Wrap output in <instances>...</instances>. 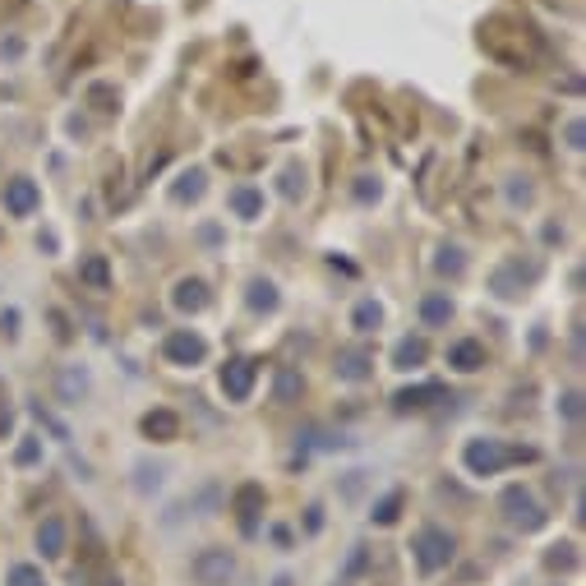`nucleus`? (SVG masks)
<instances>
[{"instance_id": "aec40b11", "label": "nucleus", "mask_w": 586, "mask_h": 586, "mask_svg": "<svg viewBox=\"0 0 586 586\" xmlns=\"http://www.w3.org/2000/svg\"><path fill=\"white\" fill-rule=\"evenodd\" d=\"M379 323H383V310L374 300H360L356 310H351V328H356V333H374Z\"/></svg>"}, {"instance_id": "c756f323", "label": "nucleus", "mask_w": 586, "mask_h": 586, "mask_svg": "<svg viewBox=\"0 0 586 586\" xmlns=\"http://www.w3.org/2000/svg\"><path fill=\"white\" fill-rule=\"evenodd\" d=\"M14 462H19V467H33V462H42V443L24 439V443H19V453H14Z\"/></svg>"}, {"instance_id": "7c9ffc66", "label": "nucleus", "mask_w": 586, "mask_h": 586, "mask_svg": "<svg viewBox=\"0 0 586 586\" xmlns=\"http://www.w3.org/2000/svg\"><path fill=\"white\" fill-rule=\"evenodd\" d=\"M531 199H536V190H531L527 180H522V185H517V176H513V185H508V204H513V208H527Z\"/></svg>"}, {"instance_id": "423d86ee", "label": "nucleus", "mask_w": 586, "mask_h": 586, "mask_svg": "<svg viewBox=\"0 0 586 586\" xmlns=\"http://www.w3.org/2000/svg\"><path fill=\"white\" fill-rule=\"evenodd\" d=\"M42 208V190L33 176H14L5 180V213L10 217H33Z\"/></svg>"}, {"instance_id": "f257e3e1", "label": "nucleus", "mask_w": 586, "mask_h": 586, "mask_svg": "<svg viewBox=\"0 0 586 586\" xmlns=\"http://www.w3.org/2000/svg\"><path fill=\"white\" fill-rule=\"evenodd\" d=\"M499 508H503V522H508L513 531H522V536H531V531H540L545 522H550L545 503L536 499L531 485H508V490L499 494Z\"/></svg>"}, {"instance_id": "1a4fd4ad", "label": "nucleus", "mask_w": 586, "mask_h": 586, "mask_svg": "<svg viewBox=\"0 0 586 586\" xmlns=\"http://www.w3.org/2000/svg\"><path fill=\"white\" fill-rule=\"evenodd\" d=\"M222 393L231 402H245L254 393V360H227L222 365Z\"/></svg>"}, {"instance_id": "9b49d317", "label": "nucleus", "mask_w": 586, "mask_h": 586, "mask_svg": "<svg viewBox=\"0 0 586 586\" xmlns=\"http://www.w3.org/2000/svg\"><path fill=\"white\" fill-rule=\"evenodd\" d=\"M259 513H264V490H259V485H240L236 490V517H240V527H245V536H254Z\"/></svg>"}, {"instance_id": "f03ea898", "label": "nucleus", "mask_w": 586, "mask_h": 586, "mask_svg": "<svg viewBox=\"0 0 586 586\" xmlns=\"http://www.w3.org/2000/svg\"><path fill=\"white\" fill-rule=\"evenodd\" d=\"M522 457H531V448H508L503 439H471L462 462H467L471 476H499L503 467H513Z\"/></svg>"}, {"instance_id": "4be33fe9", "label": "nucleus", "mask_w": 586, "mask_h": 586, "mask_svg": "<svg viewBox=\"0 0 586 586\" xmlns=\"http://www.w3.org/2000/svg\"><path fill=\"white\" fill-rule=\"evenodd\" d=\"M60 397H65V402L88 397V374L84 370H65V374H60Z\"/></svg>"}, {"instance_id": "6ab92c4d", "label": "nucleus", "mask_w": 586, "mask_h": 586, "mask_svg": "<svg viewBox=\"0 0 586 586\" xmlns=\"http://www.w3.org/2000/svg\"><path fill=\"white\" fill-rule=\"evenodd\" d=\"M79 277H84L93 291H107L111 287V264L102 259V254H88L84 264H79Z\"/></svg>"}, {"instance_id": "dca6fc26", "label": "nucleus", "mask_w": 586, "mask_h": 586, "mask_svg": "<svg viewBox=\"0 0 586 586\" xmlns=\"http://www.w3.org/2000/svg\"><path fill=\"white\" fill-rule=\"evenodd\" d=\"M245 300H250V310L273 314L282 296H277V282H268V277H250V287H245Z\"/></svg>"}, {"instance_id": "5701e85b", "label": "nucleus", "mask_w": 586, "mask_h": 586, "mask_svg": "<svg viewBox=\"0 0 586 586\" xmlns=\"http://www.w3.org/2000/svg\"><path fill=\"white\" fill-rule=\"evenodd\" d=\"M545 568H550V573H573L577 568V545H554V550L545 554Z\"/></svg>"}, {"instance_id": "2eb2a0df", "label": "nucleus", "mask_w": 586, "mask_h": 586, "mask_svg": "<svg viewBox=\"0 0 586 586\" xmlns=\"http://www.w3.org/2000/svg\"><path fill=\"white\" fill-rule=\"evenodd\" d=\"M333 370H337V379H342V383H365V379L374 374V370H370V356H365V351H342Z\"/></svg>"}, {"instance_id": "7ed1b4c3", "label": "nucleus", "mask_w": 586, "mask_h": 586, "mask_svg": "<svg viewBox=\"0 0 586 586\" xmlns=\"http://www.w3.org/2000/svg\"><path fill=\"white\" fill-rule=\"evenodd\" d=\"M411 554H416L420 573H443V568L453 563V554H457V540H453V531H448V527H434V522H430V527L416 531Z\"/></svg>"}, {"instance_id": "4468645a", "label": "nucleus", "mask_w": 586, "mask_h": 586, "mask_svg": "<svg viewBox=\"0 0 586 586\" xmlns=\"http://www.w3.org/2000/svg\"><path fill=\"white\" fill-rule=\"evenodd\" d=\"M227 204L236 217H245V222H254V217L264 213V194L254 190V185H236V190L227 194Z\"/></svg>"}, {"instance_id": "ddd939ff", "label": "nucleus", "mask_w": 586, "mask_h": 586, "mask_svg": "<svg viewBox=\"0 0 586 586\" xmlns=\"http://www.w3.org/2000/svg\"><path fill=\"white\" fill-rule=\"evenodd\" d=\"M420 319H425V328H448L453 323V296L448 291H430L420 300Z\"/></svg>"}, {"instance_id": "473e14b6", "label": "nucleus", "mask_w": 586, "mask_h": 586, "mask_svg": "<svg viewBox=\"0 0 586 586\" xmlns=\"http://www.w3.org/2000/svg\"><path fill=\"white\" fill-rule=\"evenodd\" d=\"M356 199H360V204H370V199H379V180H374V176H360Z\"/></svg>"}, {"instance_id": "f8f14e48", "label": "nucleus", "mask_w": 586, "mask_h": 586, "mask_svg": "<svg viewBox=\"0 0 586 586\" xmlns=\"http://www.w3.org/2000/svg\"><path fill=\"white\" fill-rule=\"evenodd\" d=\"M448 365H453V370H462V374H476L480 365H485V347H480L476 337H462V342H453V347H448Z\"/></svg>"}, {"instance_id": "2f4dec72", "label": "nucleus", "mask_w": 586, "mask_h": 586, "mask_svg": "<svg viewBox=\"0 0 586 586\" xmlns=\"http://www.w3.org/2000/svg\"><path fill=\"white\" fill-rule=\"evenodd\" d=\"M439 388H416V393H397V407H425V397H434Z\"/></svg>"}, {"instance_id": "0eeeda50", "label": "nucleus", "mask_w": 586, "mask_h": 586, "mask_svg": "<svg viewBox=\"0 0 586 586\" xmlns=\"http://www.w3.org/2000/svg\"><path fill=\"white\" fill-rule=\"evenodd\" d=\"M37 554H42V559H60V554L70 550V527H65V517H42V522H37Z\"/></svg>"}, {"instance_id": "39448f33", "label": "nucleus", "mask_w": 586, "mask_h": 586, "mask_svg": "<svg viewBox=\"0 0 586 586\" xmlns=\"http://www.w3.org/2000/svg\"><path fill=\"white\" fill-rule=\"evenodd\" d=\"M162 356H167L171 365H204L208 342L194 333V328H176V333H167V342H162Z\"/></svg>"}, {"instance_id": "b1692460", "label": "nucleus", "mask_w": 586, "mask_h": 586, "mask_svg": "<svg viewBox=\"0 0 586 586\" xmlns=\"http://www.w3.org/2000/svg\"><path fill=\"white\" fill-rule=\"evenodd\" d=\"M300 388H305V383H300L296 370H277V383H273V397H277V402H296Z\"/></svg>"}, {"instance_id": "a211bd4d", "label": "nucleus", "mask_w": 586, "mask_h": 586, "mask_svg": "<svg viewBox=\"0 0 586 586\" xmlns=\"http://www.w3.org/2000/svg\"><path fill=\"white\" fill-rule=\"evenodd\" d=\"M434 273L439 277H462L467 273V250H462V245H439V254H434Z\"/></svg>"}, {"instance_id": "f3484780", "label": "nucleus", "mask_w": 586, "mask_h": 586, "mask_svg": "<svg viewBox=\"0 0 586 586\" xmlns=\"http://www.w3.org/2000/svg\"><path fill=\"white\" fill-rule=\"evenodd\" d=\"M425 356H430V347H425V337H402L393 351V365L397 370H420L425 365Z\"/></svg>"}, {"instance_id": "393cba45", "label": "nucleus", "mask_w": 586, "mask_h": 586, "mask_svg": "<svg viewBox=\"0 0 586 586\" xmlns=\"http://www.w3.org/2000/svg\"><path fill=\"white\" fill-rule=\"evenodd\" d=\"M305 190H310V185H305V167L291 162V167L282 171V194H287V199H305Z\"/></svg>"}, {"instance_id": "9d476101", "label": "nucleus", "mask_w": 586, "mask_h": 586, "mask_svg": "<svg viewBox=\"0 0 586 586\" xmlns=\"http://www.w3.org/2000/svg\"><path fill=\"white\" fill-rule=\"evenodd\" d=\"M139 430H144L153 443H171L180 434V416L176 411H167V407H157V411H148V416L139 420Z\"/></svg>"}, {"instance_id": "a878e982", "label": "nucleus", "mask_w": 586, "mask_h": 586, "mask_svg": "<svg viewBox=\"0 0 586 586\" xmlns=\"http://www.w3.org/2000/svg\"><path fill=\"white\" fill-rule=\"evenodd\" d=\"M397 513H402V494H388L383 503H374V522H379V527H393Z\"/></svg>"}, {"instance_id": "bb28decb", "label": "nucleus", "mask_w": 586, "mask_h": 586, "mask_svg": "<svg viewBox=\"0 0 586 586\" xmlns=\"http://www.w3.org/2000/svg\"><path fill=\"white\" fill-rule=\"evenodd\" d=\"M185 185H176V204H185V199H199L204 194V171H190V176H180Z\"/></svg>"}, {"instance_id": "412c9836", "label": "nucleus", "mask_w": 586, "mask_h": 586, "mask_svg": "<svg viewBox=\"0 0 586 586\" xmlns=\"http://www.w3.org/2000/svg\"><path fill=\"white\" fill-rule=\"evenodd\" d=\"M5 586H47V577H42L37 563H14L10 573H5Z\"/></svg>"}, {"instance_id": "20e7f679", "label": "nucleus", "mask_w": 586, "mask_h": 586, "mask_svg": "<svg viewBox=\"0 0 586 586\" xmlns=\"http://www.w3.org/2000/svg\"><path fill=\"white\" fill-rule=\"evenodd\" d=\"M236 554L227 550V545H204V550L194 554V563H190V573H194V582L199 586H231L236 582Z\"/></svg>"}, {"instance_id": "6e6552de", "label": "nucleus", "mask_w": 586, "mask_h": 586, "mask_svg": "<svg viewBox=\"0 0 586 586\" xmlns=\"http://www.w3.org/2000/svg\"><path fill=\"white\" fill-rule=\"evenodd\" d=\"M171 305H176L180 314H204L208 305H213L208 282H204V277H180L176 287H171Z\"/></svg>"}, {"instance_id": "cd10ccee", "label": "nucleus", "mask_w": 586, "mask_h": 586, "mask_svg": "<svg viewBox=\"0 0 586 586\" xmlns=\"http://www.w3.org/2000/svg\"><path fill=\"white\" fill-rule=\"evenodd\" d=\"M563 139H568V148H573V153H582V148H586V125H582V116H573L568 125H563Z\"/></svg>"}, {"instance_id": "c85d7f7f", "label": "nucleus", "mask_w": 586, "mask_h": 586, "mask_svg": "<svg viewBox=\"0 0 586 586\" xmlns=\"http://www.w3.org/2000/svg\"><path fill=\"white\" fill-rule=\"evenodd\" d=\"M559 416H563V420H573V425L582 420V393H577V388L559 397Z\"/></svg>"}]
</instances>
